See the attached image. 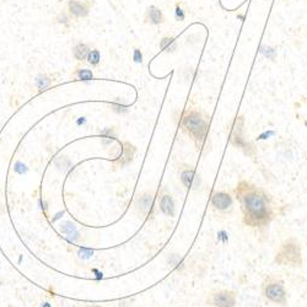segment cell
I'll use <instances>...</instances> for the list:
<instances>
[{"label":"cell","mask_w":307,"mask_h":307,"mask_svg":"<svg viewBox=\"0 0 307 307\" xmlns=\"http://www.w3.org/2000/svg\"><path fill=\"white\" fill-rule=\"evenodd\" d=\"M234 196L242 213V222L247 227L263 231L276 217L278 207L273 197L252 182L240 180L234 189Z\"/></svg>","instance_id":"1"},{"label":"cell","mask_w":307,"mask_h":307,"mask_svg":"<svg viewBox=\"0 0 307 307\" xmlns=\"http://www.w3.org/2000/svg\"><path fill=\"white\" fill-rule=\"evenodd\" d=\"M181 126L193 140L198 151H201L207 145L209 133V123L203 113L198 109H189L182 117Z\"/></svg>","instance_id":"2"},{"label":"cell","mask_w":307,"mask_h":307,"mask_svg":"<svg viewBox=\"0 0 307 307\" xmlns=\"http://www.w3.org/2000/svg\"><path fill=\"white\" fill-rule=\"evenodd\" d=\"M274 263L279 267L302 268L304 254L301 242L296 237H288L283 241L274 255Z\"/></svg>","instance_id":"3"},{"label":"cell","mask_w":307,"mask_h":307,"mask_svg":"<svg viewBox=\"0 0 307 307\" xmlns=\"http://www.w3.org/2000/svg\"><path fill=\"white\" fill-rule=\"evenodd\" d=\"M261 291L268 302L280 307H288V290L283 279L275 275H268L261 284Z\"/></svg>","instance_id":"4"},{"label":"cell","mask_w":307,"mask_h":307,"mask_svg":"<svg viewBox=\"0 0 307 307\" xmlns=\"http://www.w3.org/2000/svg\"><path fill=\"white\" fill-rule=\"evenodd\" d=\"M229 140L230 143H231V145H234L236 149L242 150L248 158L254 160L255 156H257V149H255L254 145H253L252 143L248 142L245 138V135H243V119L241 116L237 117V118L235 119V122H234Z\"/></svg>","instance_id":"5"},{"label":"cell","mask_w":307,"mask_h":307,"mask_svg":"<svg viewBox=\"0 0 307 307\" xmlns=\"http://www.w3.org/2000/svg\"><path fill=\"white\" fill-rule=\"evenodd\" d=\"M205 304L209 307H241L237 291L231 289L213 290L207 295Z\"/></svg>","instance_id":"6"},{"label":"cell","mask_w":307,"mask_h":307,"mask_svg":"<svg viewBox=\"0 0 307 307\" xmlns=\"http://www.w3.org/2000/svg\"><path fill=\"white\" fill-rule=\"evenodd\" d=\"M235 204V196L227 191H215L210 197V207L215 213L227 215L233 212Z\"/></svg>","instance_id":"7"},{"label":"cell","mask_w":307,"mask_h":307,"mask_svg":"<svg viewBox=\"0 0 307 307\" xmlns=\"http://www.w3.org/2000/svg\"><path fill=\"white\" fill-rule=\"evenodd\" d=\"M178 175L182 186L187 191H198L201 186V178L197 173L196 168L188 163H180L178 166Z\"/></svg>","instance_id":"8"},{"label":"cell","mask_w":307,"mask_h":307,"mask_svg":"<svg viewBox=\"0 0 307 307\" xmlns=\"http://www.w3.org/2000/svg\"><path fill=\"white\" fill-rule=\"evenodd\" d=\"M135 208L143 217L151 215L152 208H154V196L150 192H144L140 194L135 200Z\"/></svg>","instance_id":"9"},{"label":"cell","mask_w":307,"mask_h":307,"mask_svg":"<svg viewBox=\"0 0 307 307\" xmlns=\"http://www.w3.org/2000/svg\"><path fill=\"white\" fill-rule=\"evenodd\" d=\"M89 11H90V6L86 3H83V1L69 0V3H68V13L70 16L78 18H86L89 15Z\"/></svg>","instance_id":"10"},{"label":"cell","mask_w":307,"mask_h":307,"mask_svg":"<svg viewBox=\"0 0 307 307\" xmlns=\"http://www.w3.org/2000/svg\"><path fill=\"white\" fill-rule=\"evenodd\" d=\"M159 209L166 217H173L176 215V203L171 194H163L159 201Z\"/></svg>","instance_id":"11"},{"label":"cell","mask_w":307,"mask_h":307,"mask_svg":"<svg viewBox=\"0 0 307 307\" xmlns=\"http://www.w3.org/2000/svg\"><path fill=\"white\" fill-rule=\"evenodd\" d=\"M145 20H146L147 23L152 25V26H158V25H161L165 21V16H163V11L155 5H150L147 8L146 14H145Z\"/></svg>","instance_id":"12"},{"label":"cell","mask_w":307,"mask_h":307,"mask_svg":"<svg viewBox=\"0 0 307 307\" xmlns=\"http://www.w3.org/2000/svg\"><path fill=\"white\" fill-rule=\"evenodd\" d=\"M90 51L91 48L86 43H78L72 48V55L78 62H84V60L88 59Z\"/></svg>","instance_id":"13"},{"label":"cell","mask_w":307,"mask_h":307,"mask_svg":"<svg viewBox=\"0 0 307 307\" xmlns=\"http://www.w3.org/2000/svg\"><path fill=\"white\" fill-rule=\"evenodd\" d=\"M134 152L135 149L133 145H130L129 143H126L123 147V154L121 156V165H126V163H129L132 161L133 156H134Z\"/></svg>","instance_id":"14"},{"label":"cell","mask_w":307,"mask_h":307,"mask_svg":"<svg viewBox=\"0 0 307 307\" xmlns=\"http://www.w3.org/2000/svg\"><path fill=\"white\" fill-rule=\"evenodd\" d=\"M62 233L67 234L68 237H69V240H72V241L78 240V236H79L78 230H76V227H75L74 225L70 224V222H67V224L63 225Z\"/></svg>","instance_id":"15"},{"label":"cell","mask_w":307,"mask_h":307,"mask_svg":"<svg viewBox=\"0 0 307 307\" xmlns=\"http://www.w3.org/2000/svg\"><path fill=\"white\" fill-rule=\"evenodd\" d=\"M75 76L81 81H89L93 79V72L90 69H76L75 72Z\"/></svg>","instance_id":"16"},{"label":"cell","mask_w":307,"mask_h":307,"mask_svg":"<svg viewBox=\"0 0 307 307\" xmlns=\"http://www.w3.org/2000/svg\"><path fill=\"white\" fill-rule=\"evenodd\" d=\"M160 47L163 48V51H166V52H173L176 49V39L172 37H165L161 41Z\"/></svg>","instance_id":"17"},{"label":"cell","mask_w":307,"mask_h":307,"mask_svg":"<svg viewBox=\"0 0 307 307\" xmlns=\"http://www.w3.org/2000/svg\"><path fill=\"white\" fill-rule=\"evenodd\" d=\"M88 63L91 64L92 67H97L101 62V53L98 49H91L90 53L88 55Z\"/></svg>","instance_id":"18"},{"label":"cell","mask_w":307,"mask_h":307,"mask_svg":"<svg viewBox=\"0 0 307 307\" xmlns=\"http://www.w3.org/2000/svg\"><path fill=\"white\" fill-rule=\"evenodd\" d=\"M36 84H37V88L39 90H46L51 84H52V80L47 76V75H39L38 78L36 79Z\"/></svg>","instance_id":"19"},{"label":"cell","mask_w":307,"mask_h":307,"mask_svg":"<svg viewBox=\"0 0 307 307\" xmlns=\"http://www.w3.org/2000/svg\"><path fill=\"white\" fill-rule=\"evenodd\" d=\"M14 171L18 172V175H23V173L27 172V166L25 165V163H21V161H18V163H15V166H14Z\"/></svg>","instance_id":"20"},{"label":"cell","mask_w":307,"mask_h":307,"mask_svg":"<svg viewBox=\"0 0 307 307\" xmlns=\"http://www.w3.org/2000/svg\"><path fill=\"white\" fill-rule=\"evenodd\" d=\"M175 15H176V18H177L178 21H184V18H186V14H184V10L180 5L176 6Z\"/></svg>","instance_id":"21"},{"label":"cell","mask_w":307,"mask_h":307,"mask_svg":"<svg viewBox=\"0 0 307 307\" xmlns=\"http://www.w3.org/2000/svg\"><path fill=\"white\" fill-rule=\"evenodd\" d=\"M133 59L135 63H143V53L139 48L133 49Z\"/></svg>","instance_id":"22"},{"label":"cell","mask_w":307,"mask_h":307,"mask_svg":"<svg viewBox=\"0 0 307 307\" xmlns=\"http://www.w3.org/2000/svg\"><path fill=\"white\" fill-rule=\"evenodd\" d=\"M57 20H58V22H60V23H68V22H69L70 18H69V16H68V15H67V14H64V13H63V14H62V15H59V16H58V18H57Z\"/></svg>","instance_id":"23"},{"label":"cell","mask_w":307,"mask_h":307,"mask_svg":"<svg viewBox=\"0 0 307 307\" xmlns=\"http://www.w3.org/2000/svg\"><path fill=\"white\" fill-rule=\"evenodd\" d=\"M86 307H101V306H97V305H89V306Z\"/></svg>","instance_id":"24"},{"label":"cell","mask_w":307,"mask_h":307,"mask_svg":"<svg viewBox=\"0 0 307 307\" xmlns=\"http://www.w3.org/2000/svg\"><path fill=\"white\" fill-rule=\"evenodd\" d=\"M305 124H306V126H307V121H306V122H305Z\"/></svg>","instance_id":"25"}]
</instances>
